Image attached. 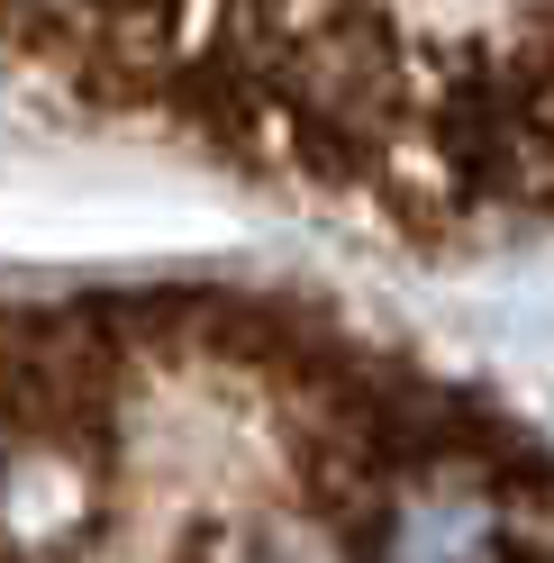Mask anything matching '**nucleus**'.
<instances>
[{
	"label": "nucleus",
	"mask_w": 554,
	"mask_h": 563,
	"mask_svg": "<svg viewBox=\"0 0 554 563\" xmlns=\"http://www.w3.org/2000/svg\"><path fill=\"white\" fill-rule=\"evenodd\" d=\"M110 527V454L55 428H0V563H82Z\"/></svg>",
	"instance_id": "obj_1"
},
{
	"label": "nucleus",
	"mask_w": 554,
	"mask_h": 563,
	"mask_svg": "<svg viewBox=\"0 0 554 563\" xmlns=\"http://www.w3.org/2000/svg\"><path fill=\"white\" fill-rule=\"evenodd\" d=\"M182 563H291V545L273 527H210V537L182 545Z\"/></svg>",
	"instance_id": "obj_2"
}]
</instances>
